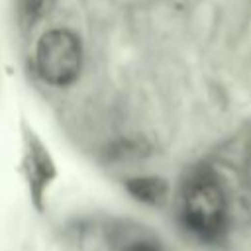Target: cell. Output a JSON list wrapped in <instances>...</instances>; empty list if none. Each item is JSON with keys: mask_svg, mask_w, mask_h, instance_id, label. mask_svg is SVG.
Wrapping results in <instances>:
<instances>
[{"mask_svg": "<svg viewBox=\"0 0 251 251\" xmlns=\"http://www.w3.org/2000/svg\"><path fill=\"white\" fill-rule=\"evenodd\" d=\"M175 216L182 233L208 251H251V237L224 175L210 165L184 173L175 196Z\"/></svg>", "mask_w": 251, "mask_h": 251, "instance_id": "6da1fadb", "label": "cell"}, {"mask_svg": "<svg viewBox=\"0 0 251 251\" xmlns=\"http://www.w3.org/2000/svg\"><path fill=\"white\" fill-rule=\"evenodd\" d=\"M126 190L131 194V198H135L137 202L145 204V206H163L169 196H171V186L169 182L159 176V175H139V176H131L124 182Z\"/></svg>", "mask_w": 251, "mask_h": 251, "instance_id": "277c9868", "label": "cell"}, {"mask_svg": "<svg viewBox=\"0 0 251 251\" xmlns=\"http://www.w3.org/2000/svg\"><path fill=\"white\" fill-rule=\"evenodd\" d=\"M84 63L80 35L71 27L45 29L33 45L35 75L49 86L65 88L76 82Z\"/></svg>", "mask_w": 251, "mask_h": 251, "instance_id": "7a4b0ae2", "label": "cell"}, {"mask_svg": "<svg viewBox=\"0 0 251 251\" xmlns=\"http://www.w3.org/2000/svg\"><path fill=\"white\" fill-rule=\"evenodd\" d=\"M20 176L24 180L29 204L37 214L45 212L47 196L59 176L57 163L41 135L25 122H20Z\"/></svg>", "mask_w": 251, "mask_h": 251, "instance_id": "3957f363", "label": "cell"}]
</instances>
